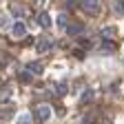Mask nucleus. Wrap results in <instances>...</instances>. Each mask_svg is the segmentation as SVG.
<instances>
[{
	"label": "nucleus",
	"mask_w": 124,
	"mask_h": 124,
	"mask_svg": "<svg viewBox=\"0 0 124 124\" xmlns=\"http://www.w3.org/2000/svg\"><path fill=\"white\" fill-rule=\"evenodd\" d=\"M36 117L40 120V122H46L51 117V106L49 104H38L36 106Z\"/></svg>",
	"instance_id": "obj_1"
},
{
	"label": "nucleus",
	"mask_w": 124,
	"mask_h": 124,
	"mask_svg": "<svg viewBox=\"0 0 124 124\" xmlns=\"http://www.w3.org/2000/svg\"><path fill=\"white\" fill-rule=\"evenodd\" d=\"M82 9L91 16L100 13V0H82Z\"/></svg>",
	"instance_id": "obj_2"
},
{
	"label": "nucleus",
	"mask_w": 124,
	"mask_h": 124,
	"mask_svg": "<svg viewBox=\"0 0 124 124\" xmlns=\"http://www.w3.org/2000/svg\"><path fill=\"white\" fill-rule=\"evenodd\" d=\"M11 33H13L16 38H24V36H27V24H24V22H20V20H18V22H13Z\"/></svg>",
	"instance_id": "obj_3"
},
{
	"label": "nucleus",
	"mask_w": 124,
	"mask_h": 124,
	"mask_svg": "<svg viewBox=\"0 0 124 124\" xmlns=\"http://www.w3.org/2000/svg\"><path fill=\"white\" fill-rule=\"evenodd\" d=\"M27 71L31 75H42L44 73V67H42V62H29V64H27Z\"/></svg>",
	"instance_id": "obj_4"
},
{
	"label": "nucleus",
	"mask_w": 124,
	"mask_h": 124,
	"mask_svg": "<svg viewBox=\"0 0 124 124\" xmlns=\"http://www.w3.org/2000/svg\"><path fill=\"white\" fill-rule=\"evenodd\" d=\"M64 29H67V36H71V38H75V36H80L82 31H84V27H82V24H67Z\"/></svg>",
	"instance_id": "obj_5"
},
{
	"label": "nucleus",
	"mask_w": 124,
	"mask_h": 124,
	"mask_svg": "<svg viewBox=\"0 0 124 124\" xmlns=\"http://www.w3.org/2000/svg\"><path fill=\"white\" fill-rule=\"evenodd\" d=\"M38 24L44 27V29H49V27H51V16H49V13H44V11L38 13Z\"/></svg>",
	"instance_id": "obj_6"
},
{
	"label": "nucleus",
	"mask_w": 124,
	"mask_h": 124,
	"mask_svg": "<svg viewBox=\"0 0 124 124\" xmlns=\"http://www.w3.org/2000/svg\"><path fill=\"white\" fill-rule=\"evenodd\" d=\"M49 49H51V42H49V40H44V38L38 40V44H36V51H38V53H46Z\"/></svg>",
	"instance_id": "obj_7"
},
{
	"label": "nucleus",
	"mask_w": 124,
	"mask_h": 124,
	"mask_svg": "<svg viewBox=\"0 0 124 124\" xmlns=\"http://www.w3.org/2000/svg\"><path fill=\"white\" fill-rule=\"evenodd\" d=\"M11 95H13V89H11L9 84H5L2 89H0V102H7Z\"/></svg>",
	"instance_id": "obj_8"
},
{
	"label": "nucleus",
	"mask_w": 124,
	"mask_h": 124,
	"mask_svg": "<svg viewBox=\"0 0 124 124\" xmlns=\"http://www.w3.org/2000/svg\"><path fill=\"white\" fill-rule=\"evenodd\" d=\"M11 13H13V18H24V7L13 5V7H11Z\"/></svg>",
	"instance_id": "obj_9"
},
{
	"label": "nucleus",
	"mask_w": 124,
	"mask_h": 124,
	"mask_svg": "<svg viewBox=\"0 0 124 124\" xmlns=\"http://www.w3.org/2000/svg\"><path fill=\"white\" fill-rule=\"evenodd\" d=\"M67 91H69V84H67V82H60V84L55 86V95L62 98V95H67Z\"/></svg>",
	"instance_id": "obj_10"
},
{
	"label": "nucleus",
	"mask_w": 124,
	"mask_h": 124,
	"mask_svg": "<svg viewBox=\"0 0 124 124\" xmlns=\"http://www.w3.org/2000/svg\"><path fill=\"white\" fill-rule=\"evenodd\" d=\"M113 36H115V27H104V29H102V38H104V40L113 38Z\"/></svg>",
	"instance_id": "obj_11"
},
{
	"label": "nucleus",
	"mask_w": 124,
	"mask_h": 124,
	"mask_svg": "<svg viewBox=\"0 0 124 124\" xmlns=\"http://www.w3.org/2000/svg\"><path fill=\"white\" fill-rule=\"evenodd\" d=\"M102 51H106V53H113V51H115V44H113L111 40H104V42H102Z\"/></svg>",
	"instance_id": "obj_12"
},
{
	"label": "nucleus",
	"mask_w": 124,
	"mask_h": 124,
	"mask_svg": "<svg viewBox=\"0 0 124 124\" xmlns=\"http://www.w3.org/2000/svg\"><path fill=\"white\" fill-rule=\"evenodd\" d=\"M16 124H31V113H22V115H18Z\"/></svg>",
	"instance_id": "obj_13"
},
{
	"label": "nucleus",
	"mask_w": 124,
	"mask_h": 124,
	"mask_svg": "<svg viewBox=\"0 0 124 124\" xmlns=\"http://www.w3.org/2000/svg\"><path fill=\"white\" fill-rule=\"evenodd\" d=\"M69 24V18H67V13H58V27H62L64 29Z\"/></svg>",
	"instance_id": "obj_14"
},
{
	"label": "nucleus",
	"mask_w": 124,
	"mask_h": 124,
	"mask_svg": "<svg viewBox=\"0 0 124 124\" xmlns=\"http://www.w3.org/2000/svg\"><path fill=\"white\" fill-rule=\"evenodd\" d=\"M115 13L124 16V0H115Z\"/></svg>",
	"instance_id": "obj_15"
},
{
	"label": "nucleus",
	"mask_w": 124,
	"mask_h": 124,
	"mask_svg": "<svg viewBox=\"0 0 124 124\" xmlns=\"http://www.w3.org/2000/svg\"><path fill=\"white\" fill-rule=\"evenodd\" d=\"M93 95H95V93H93L91 89H89V91H84V93H82V102H91V100H93Z\"/></svg>",
	"instance_id": "obj_16"
},
{
	"label": "nucleus",
	"mask_w": 124,
	"mask_h": 124,
	"mask_svg": "<svg viewBox=\"0 0 124 124\" xmlns=\"http://www.w3.org/2000/svg\"><path fill=\"white\" fill-rule=\"evenodd\" d=\"M9 27V20H7V16H0V29H5Z\"/></svg>",
	"instance_id": "obj_17"
}]
</instances>
